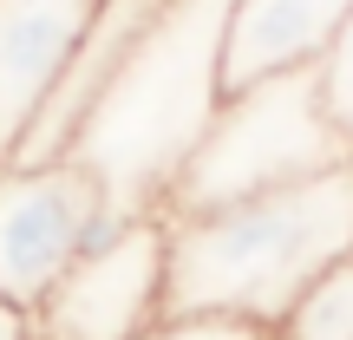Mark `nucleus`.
I'll return each instance as SVG.
<instances>
[{
    "label": "nucleus",
    "instance_id": "f257e3e1",
    "mask_svg": "<svg viewBox=\"0 0 353 340\" xmlns=\"http://www.w3.org/2000/svg\"><path fill=\"white\" fill-rule=\"evenodd\" d=\"M236 0H164L125 52L105 99L72 138V164L99 177L105 203L125 216H164L170 183L223 112V39Z\"/></svg>",
    "mask_w": 353,
    "mask_h": 340
},
{
    "label": "nucleus",
    "instance_id": "f03ea898",
    "mask_svg": "<svg viewBox=\"0 0 353 340\" xmlns=\"http://www.w3.org/2000/svg\"><path fill=\"white\" fill-rule=\"evenodd\" d=\"M164 314L275 328L334 262L353 255V157L301 183L164 216Z\"/></svg>",
    "mask_w": 353,
    "mask_h": 340
},
{
    "label": "nucleus",
    "instance_id": "7ed1b4c3",
    "mask_svg": "<svg viewBox=\"0 0 353 340\" xmlns=\"http://www.w3.org/2000/svg\"><path fill=\"white\" fill-rule=\"evenodd\" d=\"M347 157H353V144L334 125L327 99H321V72L255 79V86L223 99L210 138L196 144V157L170 183L164 216L223 210V203H242V197H262V190L321 177V170L347 164Z\"/></svg>",
    "mask_w": 353,
    "mask_h": 340
},
{
    "label": "nucleus",
    "instance_id": "20e7f679",
    "mask_svg": "<svg viewBox=\"0 0 353 340\" xmlns=\"http://www.w3.org/2000/svg\"><path fill=\"white\" fill-rule=\"evenodd\" d=\"M131 216L112 210L99 177L72 157L59 164H0V301L33 314L52 281L85 249L125 229Z\"/></svg>",
    "mask_w": 353,
    "mask_h": 340
},
{
    "label": "nucleus",
    "instance_id": "39448f33",
    "mask_svg": "<svg viewBox=\"0 0 353 340\" xmlns=\"http://www.w3.org/2000/svg\"><path fill=\"white\" fill-rule=\"evenodd\" d=\"M164 216H131L33 308V340H144L164 321Z\"/></svg>",
    "mask_w": 353,
    "mask_h": 340
},
{
    "label": "nucleus",
    "instance_id": "423d86ee",
    "mask_svg": "<svg viewBox=\"0 0 353 340\" xmlns=\"http://www.w3.org/2000/svg\"><path fill=\"white\" fill-rule=\"evenodd\" d=\"M99 0H0V164L72 66Z\"/></svg>",
    "mask_w": 353,
    "mask_h": 340
},
{
    "label": "nucleus",
    "instance_id": "0eeeda50",
    "mask_svg": "<svg viewBox=\"0 0 353 340\" xmlns=\"http://www.w3.org/2000/svg\"><path fill=\"white\" fill-rule=\"evenodd\" d=\"M157 7H164V0H99V13H92L85 39H79L72 66L59 72L52 99L39 105V118L26 125L20 151H13L7 164H59V157L72 151V138H79V125H85V112L105 99V86L118 79L125 52L138 46V33L157 20Z\"/></svg>",
    "mask_w": 353,
    "mask_h": 340
},
{
    "label": "nucleus",
    "instance_id": "6e6552de",
    "mask_svg": "<svg viewBox=\"0 0 353 340\" xmlns=\"http://www.w3.org/2000/svg\"><path fill=\"white\" fill-rule=\"evenodd\" d=\"M353 20V0H236L223 39V92L275 72H314Z\"/></svg>",
    "mask_w": 353,
    "mask_h": 340
},
{
    "label": "nucleus",
    "instance_id": "1a4fd4ad",
    "mask_svg": "<svg viewBox=\"0 0 353 340\" xmlns=\"http://www.w3.org/2000/svg\"><path fill=\"white\" fill-rule=\"evenodd\" d=\"M268 340H353V255L334 262L327 275L268 328Z\"/></svg>",
    "mask_w": 353,
    "mask_h": 340
},
{
    "label": "nucleus",
    "instance_id": "9d476101",
    "mask_svg": "<svg viewBox=\"0 0 353 340\" xmlns=\"http://www.w3.org/2000/svg\"><path fill=\"white\" fill-rule=\"evenodd\" d=\"M314 72H321V99H327L334 125H341L347 144H353V20L341 26V39L327 46V59H321Z\"/></svg>",
    "mask_w": 353,
    "mask_h": 340
},
{
    "label": "nucleus",
    "instance_id": "9b49d317",
    "mask_svg": "<svg viewBox=\"0 0 353 340\" xmlns=\"http://www.w3.org/2000/svg\"><path fill=\"white\" fill-rule=\"evenodd\" d=\"M144 340H268V328L229 321V314H164Z\"/></svg>",
    "mask_w": 353,
    "mask_h": 340
},
{
    "label": "nucleus",
    "instance_id": "f8f14e48",
    "mask_svg": "<svg viewBox=\"0 0 353 340\" xmlns=\"http://www.w3.org/2000/svg\"><path fill=\"white\" fill-rule=\"evenodd\" d=\"M0 340H33V321L20 308H7V301H0Z\"/></svg>",
    "mask_w": 353,
    "mask_h": 340
}]
</instances>
